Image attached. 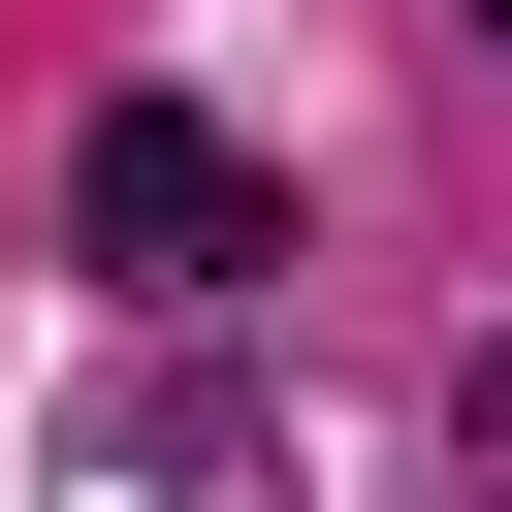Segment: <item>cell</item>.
<instances>
[{"mask_svg": "<svg viewBox=\"0 0 512 512\" xmlns=\"http://www.w3.org/2000/svg\"><path fill=\"white\" fill-rule=\"evenodd\" d=\"M64 256H96L128 320H224V288L288 256V192H256L224 96H96V128H64Z\"/></svg>", "mask_w": 512, "mask_h": 512, "instance_id": "cell-1", "label": "cell"}, {"mask_svg": "<svg viewBox=\"0 0 512 512\" xmlns=\"http://www.w3.org/2000/svg\"><path fill=\"white\" fill-rule=\"evenodd\" d=\"M480 64H512V0H480Z\"/></svg>", "mask_w": 512, "mask_h": 512, "instance_id": "cell-3", "label": "cell"}, {"mask_svg": "<svg viewBox=\"0 0 512 512\" xmlns=\"http://www.w3.org/2000/svg\"><path fill=\"white\" fill-rule=\"evenodd\" d=\"M448 448H480V512H512V320H480V352H448Z\"/></svg>", "mask_w": 512, "mask_h": 512, "instance_id": "cell-2", "label": "cell"}]
</instances>
